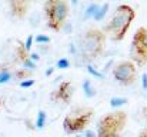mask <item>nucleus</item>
Returning a JSON list of instances; mask_svg holds the SVG:
<instances>
[{"mask_svg":"<svg viewBox=\"0 0 147 137\" xmlns=\"http://www.w3.org/2000/svg\"><path fill=\"white\" fill-rule=\"evenodd\" d=\"M83 89L86 91V96L87 97H93L94 94H96V90L92 87V83H90V80H86L84 82V84H83Z\"/></svg>","mask_w":147,"mask_h":137,"instance_id":"obj_15","label":"nucleus"},{"mask_svg":"<svg viewBox=\"0 0 147 137\" xmlns=\"http://www.w3.org/2000/svg\"><path fill=\"white\" fill-rule=\"evenodd\" d=\"M57 67H59V69H69V67H70V61H69L67 59H60V60L57 61Z\"/></svg>","mask_w":147,"mask_h":137,"instance_id":"obj_18","label":"nucleus"},{"mask_svg":"<svg viewBox=\"0 0 147 137\" xmlns=\"http://www.w3.org/2000/svg\"><path fill=\"white\" fill-rule=\"evenodd\" d=\"M93 117H94V110L92 107L86 106L74 107L66 114L63 120V129L67 134H76L84 132L90 126Z\"/></svg>","mask_w":147,"mask_h":137,"instance_id":"obj_4","label":"nucleus"},{"mask_svg":"<svg viewBox=\"0 0 147 137\" xmlns=\"http://www.w3.org/2000/svg\"><path fill=\"white\" fill-rule=\"evenodd\" d=\"M130 57L137 64V67H144L147 64V29L139 27L131 39Z\"/></svg>","mask_w":147,"mask_h":137,"instance_id":"obj_6","label":"nucleus"},{"mask_svg":"<svg viewBox=\"0 0 147 137\" xmlns=\"http://www.w3.org/2000/svg\"><path fill=\"white\" fill-rule=\"evenodd\" d=\"M33 1L34 0H7L9 7H10V14L19 20L24 19Z\"/></svg>","mask_w":147,"mask_h":137,"instance_id":"obj_9","label":"nucleus"},{"mask_svg":"<svg viewBox=\"0 0 147 137\" xmlns=\"http://www.w3.org/2000/svg\"><path fill=\"white\" fill-rule=\"evenodd\" d=\"M134 19H136V11L131 6L119 4L116 7L111 19L109 20V23L104 26L103 30L113 42H121L126 37Z\"/></svg>","mask_w":147,"mask_h":137,"instance_id":"obj_2","label":"nucleus"},{"mask_svg":"<svg viewBox=\"0 0 147 137\" xmlns=\"http://www.w3.org/2000/svg\"><path fill=\"white\" fill-rule=\"evenodd\" d=\"M33 84H34V80H22L20 82V87H23V89L32 87Z\"/></svg>","mask_w":147,"mask_h":137,"instance_id":"obj_20","label":"nucleus"},{"mask_svg":"<svg viewBox=\"0 0 147 137\" xmlns=\"http://www.w3.org/2000/svg\"><path fill=\"white\" fill-rule=\"evenodd\" d=\"M143 110H144V111H146V113H147V107H144ZM144 117H146V119H147V114H146V116H144Z\"/></svg>","mask_w":147,"mask_h":137,"instance_id":"obj_27","label":"nucleus"},{"mask_svg":"<svg viewBox=\"0 0 147 137\" xmlns=\"http://www.w3.org/2000/svg\"><path fill=\"white\" fill-rule=\"evenodd\" d=\"M30 57H32V60H33V61L39 60V54H34V53H32V54H30Z\"/></svg>","mask_w":147,"mask_h":137,"instance_id":"obj_24","label":"nucleus"},{"mask_svg":"<svg viewBox=\"0 0 147 137\" xmlns=\"http://www.w3.org/2000/svg\"><path fill=\"white\" fill-rule=\"evenodd\" d=\"M113 77L121 86H131L137 80V64L130 60H121L113 67Z\"/></svg>","mask_w":147,"mask_h":137,"instance_id":"obj_7","label":"nucleus"},{"mask_svg":"<svg viewBox=\"0 0 147 137\" xmlns=\"http://www.w3.org/2000/svg\"><path fill=\"white\" fill-rule=\"evenodd\" d=\"M129 100L126 99V97H111L110 99V104H111V107H119V106H121V104H126Z\"/></svg>","mask_w":147,"mask_h":137,"instance_id":"obj_13","label":"nucleus"},{"mask_svg":"<svg viewBox=\"0 0 147 137\" xmlns=\"http://www.w3.org/2000/svg\"><path fill=\"white\" fill-rule=\"evenodd\" d=\"M127 124V113L124 110H113L104 114L97 123L98 137L120 136Z\"/></svg>","mask_w":147,"mask_h":137,"instance_id":"obj_5","label":"nucleus"},{"mask_svg":"<svg viewBox=\"0 0 147 137\" xmlns=\"http://www.w3.org/2000/svg\"><path fill=\"white\" fill-rule=\"evenodd\" d=\"M32 43H33V36H29V37H27V40H26V43H24V46H26V49H27V50H30V49H32Z\"/></svg>","mask_w":147,"mask_h":137,"instance_id":"obj_21","label":"nucleus"},{"mask_svg":"<svg viewBox=\"0 0 147 137\" xmlns=\"http://www.w3.org/2000/svg\"><path fill=\"white\" fill-rule=\"evenodd\" d=\"M13 74H14V77L19 79V80H26L27 77L32 76V72H30V70H26V69H20V70H16Z\"/></svg>","mask_w":147,"mask_h":137,"instance_id":"obj_12","label":"nucleus"},{"mask_svg":"<svg viewBox=\"0 0 147 137\" xmlns=\"http://www.w3.org/2000/svg\"><path fill=\"white\" fill-rule=\"evenodd\" d=\"M3 103H4V101H3V100H1V99H0V107H1V106H3Z\"/></svg>","mask_w":147,"mask_h":137,"instance_id":"obj_26","label":"nucleus"},{"mask_svg":"<svg viewBox=\"0 0 147 137\" xmlns=\"http://www.w3.org/2000/svg\"><path fill=\"white\" fill-rule=\"evenodd\" d=\"M97 9H98L97 4H90V7L86 10V17H93V16L96 14Z\"/></svg>","mask_w":147,"mask_h":137,"instance_id":"obj_17","label":"nucleus"},{"mask_svg":"<svg viewBox=\"0 0 147 137\" xmlns=\"http://www.w3.org/2000/svg\"><path fill=\"white\" fill-rule=\"evenodd\" d=\"M107 10H109V3H104L103 6H98L97 11H96V14L93 16V19L94 20H101L104 16H106V13H107Z\"/></svg>","mask_w":147,"mask_h":137,"instance_id":"obj_11","label":"nucleus"},{"mask_svg":"<svg viewBox=\"0 0 147 137\" xmlns=\"http://www.w3.org/2000/svg\"><path fill=\"white\" fill-rule=\"evenodd\" d=\"M45 123H46V111L40 110L39 114H37V121H36L37 129H43L45 127Z\"/></svg>","mask_w":147,"mask_h":137,"instance_id":"obj_14","label":"nucleus"},{"mask_svg":"<svg viewBox=\"0 0 147 137\" xmlns=\"http://www.w3.org/2000/svg\"><path fill=\"white\" fill-rule=\"evenodd\" d=\"M71 1H73V3H74V4H76V3H77V0H71Z\"/></svg>","mask_w":147,"mask_h":137,"instance_id":"obj_28","label":"nucleus"},{"mask_svg":"<svg viewBox=\"0 0 147 137\" xmlns=\"http://www.w3.org/2000/svg\"><path fill=\"white\" fill-rule=\"evenodd\" d=\"M51 73H53V69H50V70H47V72H46V76H50Z\"/></svg>","mask_w":147,"mask_h":137,"instance_id":"obj_25","label":"nucleus"},{"mask_svg":"<svg viewBox=\"0 0 147 137\" xmlns=\"http://www.w3.org/2000/svg\"><path fill=\"white\" fill-rule=\"evenodd\" d=\"M43 13L46 23L51 32H60L70 14L69 0H46L43 4Z\"/></svg>","mask_w":147,"mask_h":137,"instance_id":"obj_3","label":"nucleus"},{"mask_svg":"<svg viewBox=\"0 0 147 137\" xmlns=\"http://www.w3.org/2000/svg\"><path fill=\"white\" fill-rule=\"evenodd\" d=\"M11 76H13V74H11L7 69H4L3 72H0V84H1V83H7V82L11 79Z\"/></svg>","mask_w":147,"mask_h":137,"instance_id":"obj_16","label":"nucleus"},{"mask_svg":"<svg viewBox=\"0 0 147 137\" xmlns=\"http://www.w3.org/2000/svg\"><path fill=\"white\" fill-rule=\"evenodd\" d=\"M16 57H17V61L20 64H23L26 69H34L36 67L34 61L30 57V50H27L24 43H22V42H17V46H16Z\"/></svg>","mask_w":147,"mask_h":137,"instance_id":"obj_10","label":"nucleus"},{"mask_svg":"<svg viewBox=\"0 0 147 137\" xmlns=\"http://www.w3.org/2000/svg\"><path fill=\"white\" fill-rule=\"evenodd\" d=\"M73 94H74V89H73L71 82L64 80V82H61L54 90L51 91L50 100L53 103H59V104L60 103L61 104H70L71 99H73Z\"/></svg>","mask_w":147,"mask_h":137,"instance_id":"obj_8","label":"nucleus"},{"mask_svg":"<svg viewBox=\"0 0 147 137\" xmlns=\"http://www.w3.org/2000/svg\"><path fill=\"white\" fill-rule=\"evenodd\" d=\"M139 136L140 137H147V126H146V129H144V130H142V132L139 133Z\"/></svg>","mask_w":147,"mask_h":137,"instance_id":"obj_23","label":"nucleus"},{"mask_svg":"<svg viewBox=\"0 0 147 137\" xmlns=\"http://www.w3.org/2000/svg\"><path fill=\"white\" fill-rule=\"evenodd\" d=\"M107 34L103 29L90 27L82 33L77 43V60L82 64H90L103 54Z\"/></svg>","mask_w":147,"mask_h":137,"instance_id":"obj_1","label":"nucleus"},{"mask_svg":"<svg viewBox=\"0 0 147 137\" xmlns=\"http://www.w3.org/2000/svg\"><path fill=\"white\" fill-rule=\"evenodd\" d=\"M37 43H47L49 45L50 43V37H47V36H43V34H39V36H36V39H34Z\"/></svg>","mask_w":147,"mask_h":137,"instance_id":"obj_19","label":"nucleus"},{"mask_svg":"<svg viewBox=\"0 0 147 137\" xmlns=\"http://www.w3.org/2000/svg\"><path fill=\"white\" fill-rule=\"evenodd\" d=\"M143 87H144V89H147V73H144V74H143Z\"/></svg>","mask_w":147,"mask_h":137,"instance_id":"obj_22","label":"nucleus"}]
</instances>
